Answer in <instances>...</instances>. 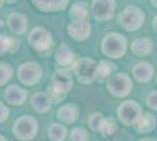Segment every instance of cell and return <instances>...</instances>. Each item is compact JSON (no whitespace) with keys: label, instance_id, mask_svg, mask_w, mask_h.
Masks as SVG:
<instances>
[{"label":"cell","instance_id":"f1b7e54d","mask_svg":"<svg viewBox=\"0 0 157 141\" xmlns=\"http://www.w3.org/2000/svg\"><path fill=\"white\" fill-rule=\"evenodd\" d=\"M147 106L151 108L152 111H157V91H152L147 95Z\"/></svg>","mask_w":157,"mask_h":141},{"label":"cell","instance_id":"ac0fdd59","mask_svg":"<svg viewBox=\"0 0 157 141\" xmlns=\"http://www.w3.org/2000/svg\"><path fill=\"white\" fill-rule=\"evenodd\" d=\"M78 116V108L74 104H65L58 109L56 112V118L60 121H62L63 123L71 125Z\"/></svg>","mask_w":157,"mask_h":141},{"label":"cell","instance_id":"44dd1931","mask_svg":"<svg viewBox=\"0 0 157 141\" xmlns=\"http://www.w3.org/2000/svg\"><path fill=\"white\" fill-rule=\"evenodd\" d=\"M115 69H116V65L114 62L109 60H100V62H98V67H96L95 80L103 81L105 79L108 80Z\"/></svg>","mask_w":157,"mask_h":141},{"label":"cell","instance_id":"5b68a950","mask_svg":"<svg viewBox=\"0 0 157 141\" xmlns=\"http://www.w3.org/2000/svg\"><path fill=\"white\" fill-rule=\"evenodd\" d=\"M105 87L110 95L121 99L130 94L131 88H132V80L127 73L118 72V73L113 74L107 80Z\"/></svg>","mask_w":157,"mask_h":141},{"label":"cell","instance_id":"8992f818","mask_svg":"<svg viewBox=\"0 0 157 141\" xmlns=\"http://www.w3.org/2000/svg\"><path fill=\"white\" fill-rule=\"evenodd\" d=\"M96 67H98V64L94 59L82 57V58L76 59V61L74 62L73 72L78 82L83 85H89L95 80Z\"/></svg>","mask_w":157,"mask_h":141},{"label":"cell","instance_id":"e0dca14e","mask_svg":"<svg viewBox=\"0 0 157 141\" xmlns=\"http://www.w3.org/2000/svg\"><path fill=\"white\" fill-rule=\"evenodd\" d=\"M154 44L148 37H141L131 42L130 49L136 57H147L152 52Z\"/></svg>","mask_w":157,"mask_h":141},{"label":"cell","instance_id":"9c48e42d","mask_svg":"<svg viewBox=\"0 0 157 141\" xmlns=\"http://www.w3.org/2000/svg\"><path fill=\"white\" fill-rule=\"evenodd\" d=\"M28 44L36 52H46L53 46V37L45 27H34L28 34Z\"/></svg>","mask_w":157,"mask_h":141},{"label":"cell","instance_id":"836d02e7","mask_svg":"<svg viewBox=\"0 0 157 141\" xmlns=\"http://www.w3.org/2000/svg\"><path fill=\"white\" fill-rule=\"evenodd\" d=\"M0 141H8V140H7V138L5 135H1V136H0Z\"/></svg>","mask_w":157,"mask_h":141},{"label":"cell","instance_id":"83f0119b","mask_svg":"<svg viewBox=\"0 0 157 141\" xmlns=\"http://www.w3.org/2000/svg\"><path fill=\"white\" fill-rule=\"evenodd\" d=\"M117 132V125H116V122L115 120L109 116V118H107V122H105V126L103 128V131H102V133L101 134L103 135V136H107V138H109V136H113V135L115 134Z\"/></svg>","mask_w":157,"mask_h":141},{"label":"cell","instance_id":"484cf974","mask_svg":"<svg viewBox=\"0 0 157 141\" xmlns=\"http://www.w3.org/2000/svg\"><path fill=\"white\" fill-rule=\"evenodd\" d=\"M0 41H1V48H0L1 49V54H6L11 49L13 52V46L14 45H18V40H15L12 37H10L8 34H1Z\"/></svg>","mask_w":157,"mask_h":141},{"label":"cell","instance_id":"277c9868","mask_svg":"<svg viewBox=\"0 0 157 141\" xmlns=\"http://www.w3.org/2000/svg\"><path fill=\"white\" fill-rule=\"evenodd\" d=\"M73 85L74 81L72 74L65 68H59L52 75V84L48 87V94L52 99H60L61 95H65L72 91Z\"/></svg>","mask_w":157,"mask_h":141},{"label":"cell","instance_id":"5bb4252c","mask_svg":"<svg viewBox=\"0 0 157 141\" xmlns=\"http://www.w3.org/2000/svg\"><path fill=\"white\" fill-rule=\"evenodd\" d=\"M6 24L12 33L21 35L26 33L27 27H28V19L25 14L19 13V12H12L7 17Z\"/></svg>","mask_w":157,"mask_h":141},{"label":"cell","instance_id":"4dcf8cb0","mask_svg":"<svg viewBox=\"0 0 157 141\" xmlns=\"http://www.w3.org/2000/svg\"><path fill=\"white\" fill-rule=\"evenodd\" d=\"M151 28H152V31L157 34V14L154 17V19H152V22H151Z\"/></svg>","mask_w":157,"mask_h":141},{"label":"cell","instance_id":"3957f363","mask_svg":"<svg viewBox=\"0 0 157 141\" xmlns=\"http://www.w3.org/2000/svg\"><path fill=\"white\" fill-rule=\"evenodd\" d=\"M145 15L140 7L135 5H128L118 14L117 22L127 32H135L143 26Z\"/></svg>","mask_w":157,"mask_h":141},{"label":"cell","instance_id":"ffe728a7","mask_svg":"<svg viewBox=\"0 0 157 141\" xmlns=\"http://www.w3.org/2000/svg\"><path fill=\"white\" fill-rule=\"evenodd\" d=\"M156 126V118L155 115L151 114L150 112H143L142 116L140 118V120L137 121V123L135 125V129L138 133L142 134H147L150 133L151 131Z\"/></svg>","mask_w":157,"mask_h":141},{"label":"cell","instance_id":"1f68e13d","mask_svg":"<svg viewBox=\"0 0 157 141\" xmlns=\"http://www.w3.org/2000/svg\"><path fill=\"white\" fill-rule=\"evenodd\" d=\"M137 141H157V139H155V138H142Z\"/></svg>","mask_w":157,"mask_h":141},{"label":"cell","instance_id":"ba28073f","mask_svg":"<svg viewBox=\"0 0 157 141\" xmlns=\"http://www.w3.org/2000/svg\"><path fill=\"white\" fill-rule=\"evenodd\" d=\"M42 78V67L35 61H27L18 68V79L26 86L36 85Z\"/></svg>","mask_w":157,"mask_h":141},{"label":"cell","instance_id":"d6a6232c","mask_svg":"<svg viewBox=\"0 0 157 141\" xmlns=\"http://www.w3.org/2000/svg\"><path fill=\"white\" fill-rule=\"evenodd\" d=\"M150 4H151V5H152L154 7H156V8H157V1H156V0H151Z\"/></svg>","mask_w":157,"mask_h":141},{"label":"cell","instance_id":"603a6c76","mask_svg":"<svg viewBox=\"0 0 157 141\" xmlns=\"http://www.w3.org/2000/svg\"><path fill=\"white\" fill-rule=\"evenodd\" d=\"M105 122H107V118L105 115L100 112H94L88 118V127L94 132L102 133L105 126Z\"/></svg>","mask_w":157,"mask_h":141},{"label":"cell","instance_id":"7a4b0ae2","mask_svg":"<svg viewBox=\"0 0 157 141\" xmlns=\"http://www.w3.org/2000/svg\"><path fill=\"white\" fill-rule=\"evenodd\" d=\"M39 132V122L32 115H22L14 121L12 133L19 141L33 140Z\"/></svg>","mask_w":157,"mask_h":141},{"label":"cell","instance_id":"d4e9b609","mask_svg":"<svg viewBox=\"0 0 157 141\" xmlns=\"http://www.w3.org/2000/svg\"><path fill=\"white\" fill-rule=\"evenodd\" d=\"M0 86H5L11 78L13 76V67L7 64V62H1L0 64Z\"/></svg>","mask_w":157,"mask_h":141},{"label":"cell","instance_id":"9a60e30c","mask_svg":"<svg viewBox=\"0 0 157 141\" xmlns=\"http://www.w3.org/2000/svg\"><path fill=\"white\" fill-rule=\"evenodd\" d=\"M55 61L59 66L63 68L69 67V66L73 67L76 59H75V53L72 49V47H69L66 44H61L55 53Z\"/></svg>","mask_w":157,"mask_h":141},{"label":"cell","instance_id":"4fadbf2b","mask_svg":"<svg viewBox=\"0 0 157 141\" xmlns=\"http://www.w3.org/2000/svg\"><path fill=\"white\" fill-rule=\"evenodd\" d=\"M28 92L18 85H11L4 92V99L12 106H21L27 100Z\"/></svg>","mask_w":157,"mask_h":141},{"label":"cell","instance_id":"7402d4cb","mask_svg":"<svg viewBox=\"0 0 157 141\" xmlns=\"http://www.w3.org/2000/svg\"><path fill=\"white\" fill-rule=\"evenodd\" d=\"M88 7L86 6L83 2H74L72 6L69 7V17L72 18L73 21L75 20H87L88 18Z\"/></svg>","mask_w":157,"mask_h":141},{"label":"cell","instance_id":"7c38bea8","mask_svg":"<svg viewBox=\"0 0 157 141\" xmlns=\"http://www.w3.org/2000/svg\"><path fill=\"white\" fill-rule=\"evenodd\" d=\"M131 73L134 76V80H136L140 84H147L152 79L155 68L148 61H138L137 64L134 65Z\"/></svg>","mask_w":157,"mask_h":141},{"label":"cell","instance_id":"cb8c5ba5","mask_svg":"<svg viewBox=\"0 0 157 141\" xmlns=\"http://www.w3.org/2000/svg\"><path fill=\"white\" fill-rule=\"evenodd\" d=\"M68 129L62 123H52L48 128V138L51 141H65Z\"/></svg>","mask_w":157,"mask_h":141},{"label":"cell","instance_id":"52a82bcc","mask_svg":"<svg viewBox=\"0 0 157 141\" xmlns=\"http://www.w3.org/2000/svg\"><path fill=\"white\" fill-rule=\"evenodd\" d=\"M143 114L141 105L134 100H124L117 107V118L125 126H134Z\"/></svg>","mask_w":157,"mask_h":141},{"label":"cell","instance_id":"2e32d148","mask_svg":"<svg viewBox=\"0 0 157 141\" xmlns=\"http://www.w3.org/2000/svg\"><path fill=\"white\" fill-rule=\"evenodd\" d=\"M31 106L36 113H46L52 107V98L45 92H36L31 96Z\"/></svg>","mask_w":157,"mask_h":141},{"label":"cell","instance_id":"8fae6325","mask_svg":"<svg viewBox=\"0 0 157 141\" xmlns=\"http://www.w3.org/2000/svg\"><path fill=\"white\" fill-rule=\"evenodd\" d=\"M67 32L73 40L82 42L90 37L92 26L88 20H75L67 26Z\"/></svg>","mask_w":157,"mask_h":141},{"label":"cell","instance_id":"30bf717a","mask_svg":"<svg viewBox=\"0 0 157 141\" xmlns=\"http://www.w3.org/2000/svg\"><path fill=\"white\" fill-rule=\"evenodd\" d=\"M116 10V1L113 0H93L90 13L96 21H105L113 18Z\"/></svg>","mask_w":157,"mask_h":141},{"label":"cell","instance_id":"4316f807","mask_svg":"<svg viewBox=\"0 0 157 141\" xmlns=\"http://www.w3.org/2000/svg\"><path fill=\"white\" fill-rule=\"evenodd\" d=\"M69 141H88L89 140V133L83 127H76L71 131L69 133Z\"/></svg>","mask_w":157,"mask_h":141},{"label":"cell","instance_id":"f546056e","mask_svg":"<svg viewBox=\"0 0 157 141\" xmlns=\"http://www.w3.org/2000/svg\"><path fill=\"white\" fill-rule=\"evenodd\" d=\"M8 115H10V108L1 101V104H0V122L1 123L5 122L8 119Z\"/></svg>","mask_w":157,"mask_h":141},{"label":"cell","instance_id":"d6986e66","mask_svg":"<svg viewBox=\"0 0 157 141\" xmlns=\"http://www.w3.org/2000/svg\"><path fill=\"white\" fill-rule=\"evenodd\" d=\"M33 4L35 5V7L42 11V12H59V11H63L66 10L69 2L67 0H61V1H39V0H34Z\"/></svg>","mask_w":157,"mask_h":141},{"label":"cell","instance_id":"e575fe53","mask_svg":"<svg viewBox=\"0 0 157 141\" xmlns=\"http://www.w3.org/2000/svg\"><path fill=\"white\" fill-rule=\"evenodd\" d=\"M156 84H157V76H156Z\"/></svg>","mask_w":157,"mask_h":141},{"label":"cell","instance_id":"6da1fadb","mask_svg":"<svg viewBox=\"0 0 157 141\" xmlns=\"http://www.w3.org/2000/svg\"><path fill=\"white\" fill-rule=\"evenodd\" d=\"M128 49V40L123 34L109 32L101 41V51L109 59H120Z\"/></svg>","mask_w":157,"mask_h":141}]
</instances>
